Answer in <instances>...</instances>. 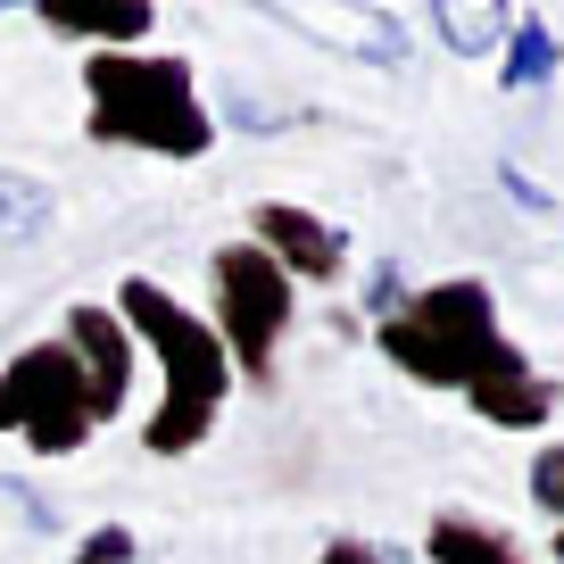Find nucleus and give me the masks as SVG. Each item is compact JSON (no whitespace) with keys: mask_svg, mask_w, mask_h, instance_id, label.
<instances>
[{"mask_svg":"<svg viewBox=\"0 0 564 564\" xmlns=\"http://www.w3.org/2000/svg\"><path fill=\"white\" fill-rule=\"evenodd\" d=\"M133 556H141L133 523H100V531H84V547H75V564H133Z\"/></svg>","mask_w":564,"mask_h":564,"instance_id":"14","label":"nucleus"},{"mask_svg":"<svg viewBox=\"0 0 564 564\" xmlns=\"http://www.w3.org/2000/svg\"><path fill=\"white\" fill-rule=\"evenodd\" d=\"M556 67H564V42L547 34L540 18H514V34H507V67H498V84H507V91H540Z\"/></svg>","mask_w":564,"mask_h":564,"instance_id":"11","label":"nucleus"},{"mask_svg":"<svg viewBox=\"0 0 564 564\" xmlns=\"http://www.w3.org/2000/svg\"><path fill=\"white\" fill-rule=\"evenodd\" d=\"M556 564H564V531H556Z\"/></svg>","mask_w":564,"mask_h":564,"instance_id":"20","label":"nucleus"},{"mask_svg":"<svg viewBox=\"0 0 564 564\" xmlns=\"http://www.w3.org/2000/svg\"><path fill=\"white\" fill-rule=\"evenodd\" d=\"M75 349V366L91 373V406H100V423L124 406V390H133V333L117 324V307L100 300H75L67 307V333H58Z\"/></svg>","mask_w":564,"mask_h":564,"instance_id":"7","label":"nucleus"},{"mask_svg":"<svg viewBox=\"0 0 564 564\" xmlns=\"http://www.w3.org/2000/svg\"><path fill=\"white\" fill-rule=\"evenodd\" d=\"M117 324H124L150 357H159V373H166V406L150 415L141 448H150V457H192V448L216 432L225 399H232L225 340L208 333V316H199V307H183L175 291H166V282H150V274H124V282H117Z\"/></svg>","mask_w":564,"mask_h":564,"instance_id":"2","label":"nucleus"},{"mask_svg":"<svg viewBox=\"0 0 564 564\" xmlns=\"http://www.w3.org/2000/svg\"><path fill=\"white\" fill-rule=\"evenodd\" d=\"M366 307H373V324H382V316H399V265H373V282H366Z\"/></svg>","mask_w":564,"mask_h":564,"instance_id":"17","label":"nucleus"},{"mask_svg":"<svg viewBox=\"0 0 564 564\" xmlns=\"http://www.w3.org/2000/svg\"><path fill=\"white\" fill-rule=\"evenodd\" d=\"M432 34H441L457 58H490V51H507L514 9L507 0H432Z\"/></svg>","mask_w":564,"mask_h":564,"instance_id":"9","label":"nucleus"},{"mask_svg":"<svg viewBox=\"0 0 564 564\" xmlns=\"http://www.w3.org/2000/svg\"><path fill=\"white\" fill-rule=\"evenodd\" d=\"M0 390H9V432H25L34 457H75V448L91 441V423H100V406H91V373L75 366L67 340H34V349H18L9 373H0Z\"/></svg>","mask_w":564,"mask_h":564,"instance_id":"5","label":"nucleus"},{"mask_svg":"<svg viewBox=\"0 0 564 564\" xmlns=\"http://www.w3.org/2000/svg\"><path fill=\"white\" fill-rule=\"evenodd\" d=\"M531 507L564 531V441H547L540 457H531Z\"/></svg>","mask_w":564,"mask_h":564,"instance_id":"13","label":"nucleus"},{"mask_svg":"<svg viewBox=\"0 0 564 564\" xmlns=\"http://www.w3.org/2000/svg\"><path fill=\"white\" fill-rule=\"evenodd\" d=\"M84 91H91V117H84L91 141H108V150H150V159H208L216 117L199 108L192 58L91 51L84 58Z\"/></svg>","mask_w":564,"mask_h":564,"instance_id":"3","label":"nucleus"},{"mask_svg":"<svg viewBox=\"0 0 564 564\" xmlns=\"http://www.w3.org/2000/svg\"><path fill=\"white\" fill-rule=\"evenodd\" d=\"M34 18L51 34H75V42H141L159 25V9L150 0H42Z\"/></svg>","mask_w":564,"mask_h":564,"instance_id":"8","label":"nucleus"},{"mask_svg":"<svg viewBox=\"0 0 564 564\" xmlns=\"http://www.w3.org/2000/svg\"><path fill=\"white\" fill-rule=\"evenodd\" d=\"M316 564H390V547L349 540V531H340V540H324V556H316Z\"/></svg>","mask_w":564,"mask_h":564,"instance_id":"16","label":"nucleus"},{"mask_svg":"<svg viewBox=\"0 0 564 564\" xmlns=\"http://www.w3.org/2000/svg\"><path fill=\"white\" fill-rule=\"evenodd\" d=\"M249 241L291 282H340V265H349V232L307 216V208H291V199H258V208H249Z\"/></svg>","mask_w":564,"mask_h":564,"instance_id":"6","label":"nucleus"},{"mask_svg":"<svg viewBox=\"0 0 564 564\" xmlns=\"http://www.w3.org/2000/svg\"><path fill=\"white\" fill-rule=\"evenodd\" d=\"M423 547H432V564H523V547H514L507 531L474 523V514H432Z\"/></svg>","mask_w":564,"mask_h":564,"instance_id":"10","label":"nucleus"},{"mask_svg":"<svg viewBox=\"0 0 564 564\" xmlns=\"http://www.w3.org/2000/svg\"><path fill=\"white\" fill-rule=\"evenodd\" d=\"M373 349L399 373H415L423 390H465V406L481 423H498V432H540L556 415V382L498 333V307H490L481 274L423 282L415 300H399V316L373 324Z\"/></svg>","mask_w":564,"mask_h":564,"instance_id":"1","label":"nucleus"},{"mask_svg":"<svg viewBox=\"0 0 564 564\" xmlns=\"http://www.w3.org/2000/svg\"><path fill=\"white\" fill-rule=\"evenodd\" d=\"M208 291H216L208 333L225 340V366L265 390L274 382V349H282V333H291V316H300V282L282 274L258 241H225L208 258Z\"/></svg>","mask_w":564,"mask_h":564,"instance_id":"4","label":"nucleus"},{"mask_svg":"<svg viewBox=\"0 0 564 564\" xmlns=\"http://www.w3.org/2000/svg\"><path fill=\"white\" fill-rule=\"evenodd\" d=\"M507 192H514V199H523V208H547V192H540V183H531V175H523V166H507Z\"/></svg>","mask_w":564,"mask_h":564,"instance_id":"18","label":"nucleus"},{"mask_svg":"<svg viewBox=\"0 0 564 564\" xmlns=\"http://www.w3.org/2000/svg\"><path fill=\"white\" fill-rule=\"evenodd\" d=\"M0 432H9V390H0Z\"/></svg>","mask_w":564,"mask_h":564,"instance_id":"19","label":"nucleus"},{"mask_svg":"<svg viewBox=\"0 0 564 564\" xmlns=\"http://www.w3.org/2000/svg\"><path fill=\"white\" fill-rule=\"evenodd\" d=\"M42 225H51V192L18 166H0V241H34Z\"/></svg>","mask_w":564,"mask_h":564,"instance_id":"12","label":"nucleus"},{"mask_svg":"<svg viewBox=\"0 0 564 564\" xmlns=\"http://www.w3.org/2000/svg\"><path fill=\"white\" fill-rule=\"evenodd\" d=\"M366 58H382V67H399V58H406V42H399V18H390V9L366 25Z\"/></svg>","mask_w":564,"mask_h":564,"instance_id":"15","label":"nucleus"}]
</instances>
